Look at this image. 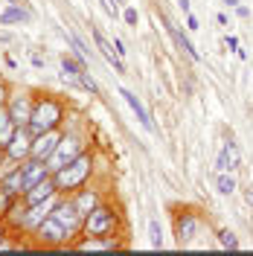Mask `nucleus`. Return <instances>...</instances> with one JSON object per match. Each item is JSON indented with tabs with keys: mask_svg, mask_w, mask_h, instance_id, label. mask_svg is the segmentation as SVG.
Listing matches in <instances>:
<instances>
[{
	"mask_svg": "<svg viewBox=\"0 0 253 256\" xmlns=\"http://www.w3.org/2000/svg\"><path fill=\"white\" fill-rule=\"evenodd\" d=\"M114 50H116V52H120L122 58L128 56V50H126V44H122V38H114Z\"/></svg>",
	"mask_w": 253,
	"mask_h": 256,
	"instance_id": "473e14b6",
	"label": "nucleus"
},
{
	"mask_svg": "<svg viewBox=\"0 0 253 256\" xmlns=\"http://www.w3.org/2000/svg\"><path fill=\"white\" fill-rule=\"evenodd\" d=\"M70 248H76V250H120L122 244L114 233H108V236H84V239L73 242Z\"/></svg>",
	"mask_w": 253,
	"mask_h": 256,
	"instance_id": "ddd939ff",
	"label": "nucleus"
},
{
	"mask_svg": "<svg viewBox=\"0 0 253 256\" xmlns=\"http://www.w3.org/2000/svg\"><path fill=\"white\" fill-rule=\"evenodd\" d=\"M3 166H6V152H3V146H0V175H3Z\"/></svg>",
	"mask_w": 253,
	"mask_h": 256,
	"instance_id": "58836bf2",
	"label": "nucleus"
},
{
	"mask_svg": "<svg viewBox=\"0 0 253 256\" xmlns=\"http://www.w3.org/2000/svg\"><path fill=\"white\" fill-rule=\"evenodd\" d=\"M122 18H126V24H128V26H137V20H140V15H137V9H134V6H126Z\"/></svg>",
	"mask_w": 253,
	"mask_h": 256,
	"instance_id": "c756f323",
	"label": "nucleus"
},
{
	"mask_svg": "<svg viewBox=\"0 0 253 256\" xmlns=\"http://www.w3.org/2000/svg\"><path fill=\"white\" fill-rule=\"evenodd\" d=\"M186 30H190V32H198V30H201V24H198V18L192 15V12L186 15Z\"/></svg>",
	"mask_w": 253,
	"mask_h": 256,
	"instance_id": "7c9ffc66",
	"label": "nucleus"
},
{
	"mask_svg": "<svg viewBox=\"0 0 253 256\" xmlns=\"http://www.w3.org/2000/svg\"><path fill=\"white\" fill-rule=\"evenodd\" d=\"M224 6H238V0H222Z\"/></svg>",
	"mask_w": 253,
	"mask_h": 256,
	"instance_id": "a19ab883",
	"label": "nucleus"
},
{
	"mask_svg": "<svg viewBox=\"0 0 253 256\" xmlns=\"http://www.w3.org/2000/svg\"><path fill=\"white\" fill-rule=\"evenodd\" d=\"M67 44H70V50H73V58H79L82 64H88V58L94 56V50H84V44L79 41L76 32H67Z\"/></svg>",
	"mask_w": 253,
	"mask_h": 256,
	"instance_id": "5701e85b",
	"label": "nucleus"
},
{
	"mask_svg": "<svg viewBox=\"0 0 253 256\" xmlns=\"http://www.w3.org/2000/svg\"><path fill=\"white\" fill-rule=\"evenodd\" d=\"M120 230V210L99 201L88 216H84V227H82V236H108Z\"/></svg>",
	"mask_w": 253,
	"mask_h": 256,
	"instance_id": "7ed1b4c3",
	"label": "nucleus"
},
{
	"mask_svg": "<svg viewBox=\"0 0 253 256\" xmlns=\"http://www.w3.org/2000/svg\"><path fill=\"white\" fill-rule=\"evenodd\" d=\"M32 105H35V96L32 94H9V102H6V108L12 114V120H15L18 128H26L30 126V116H32Z\"/></svg>",
	"mask_w": 253,
	"mask_h": 256,
	"instance_id": "1a4fd4ad",
	"label": "nucleus"
},
{
	"mask_svg": "<svg viewBox=\"0 0 253 256\" xmlns=\"http://www.w3.org/2000/svg\"><path fill=\"white\" fill-rule=\"evenodd\" d=\"M30 20V12L18 3H9L6 12H0V26H12V24H26Z\"/></svg>",
	"mask_w": 253,
	"mask_h": 256,
	"instance_id": "aec40b11",
	"label": "nucleus"
},
{
	"mask_svg": "<svg viewBox=\"0 0 253 256\" xmlns=\"http://www.w3.org/2000/svg\"><path fill=\"white\" fill-rule=\"evenodd\" d=\"M15 195H12V192H6L3 190V186H0V218H6V216H9V210L15 207Z\"/></svg>",
	"mask_w": 253,
	"mask_h": 256,
	"instance_id": "a878e982",
	"label": "nucleus"
},
{
	"mask_svg": "<svg viewBox=\"0 0 253 256\" xmlns=\"http://www.w3.org/2000/svg\"><path fill=\"white\" fill-rule=\"evenodd\" d=\"M84 152H88V140L82 137L79 131H64L58 146H56V152H52V158L47 160L50 172H58L62 166H67L70 160H76L79 154H84Z\"/></svg>",
	"mask_w": 253,
	"mask_h": 256,
	"instance_id": "20e7f679",
	"label": "nucleus"
},
{
	"mask_svg": "<svg viewBox=\"0 0 253 256\" xmlns=\"http://www.w3.org/2000/svg\"><path fill=\"white\" fill-rule=\"evenodd\" d=\"M82 70H88V64H82L79 58H73V56H62V79L73 82V84H79V76Z\"/></svg>",
	"mask_w": 253,
	"mask_h": 256,
	"instance_id": "a211bd4d",
	"label": "nucleus"
},
{
	"mask_svg": "<svg viewBox=\"0 0 253 256\" xmlns=\"http://www.w3.org/2000/svg\"><path fill=\"white\" fill-rule=\"evenodd\" d=\"M163 26H166V32L172 35L174 47L180 50V52H184L186 58H192V62H201V52L195 50V44H192V41H190V35H186V32L180 30V26H174V24H172V20H169V18H163Z\"/></svg>",
	"mask_w": 253,
	"mask_h": 256,
	"instance_id": "f8f14e48",
	"label": "nucleus"
},
{
	"mask_svg": "<svg viewBox=\"0 0 253 256\" xmlns=\"http://www.w3.org/2000/svg\"><path fill=\"white\" fill-rule=\"evenodd\" d=\"M216 190H218V195H233L238 190L236 172H218L216 175Z\"/></svg>",
	"mask_w": 253,
	"mask_h": 256,
	"instance_id": "412c9836",
	"label": "nucleus"
},
{
	"mask_svg": "<svg viewBox=\"0 0 253 256\" xmlns=\"http://www.w3.org/2000/svg\"><path fill=\"white\" fill-rule=\"evenodd\" d=\"M114 3H120V6H122V3H126V0H114Z\"/></svg>",
	"mask_w": 253,
	"mask_h": 256,
	"instance_id": "79ce46f5",
	"label": "nucleus"
},
{
	"mask_svg": "<svg viewBox=\"0 0 253 256\" xmlns=\"http://www.w3.org/2000/svg\"><path fill=\"white\" fill-rule=\"evenodd\" d=\"M70 198H73V204L79 207V212H82V216H88V212H90V210H94L96 204H99V201H102V195H99V190H94V186H88V184H84V186H79L76 192H70Z\"/></svg>",
	"mask_w": 253,
	"mask_h": 256,
	"instance_id": "2eb2a0df",
	"label": "nucleus"
},
{
	"mask_svg": "<svg viewBox=\"0 0 253 256\" xmlns=\"http://www.w3.org/2000/svg\"><path fill=\"white\" fill-rule=\"evenodd\" d=\"M227 47L233 50V52H238V38L236 35H227Z\"/></svg>",
	"mask_w": 253,
	"mask_h": 256,
	"instance_id": "72a5a7b5",
	"label": "nucleus"
},
{
	"mask_svg": "<svg viewBox=\"0 0 253 256\" xmlns=\"http://www.w3.org/2000/svg\"><path fill=\"white\" fill-rule=\"evenodd\" d=\"M90 175H94V154L84 152L76 160H70L67 166H62L58 172H52V184H56V190L62 192V195H70L79 186H84L90 180Z\"/></svg>",
	"mask_w": 253,
	"mask_h": 256,
	"instance_id": "f03ea898",
	"label": "nucleus"
},
{
	"mask_svg": "<svg viewBox=\"0 0 253 256\" xmlns=\"http://www.w3.org/2000/svg\"><path fill=\"white\" fill-rule=\"evenodd\" d=\"M15 131H18V126H15V120H12V114H9V108L0 105V146H3V148L9 146V140H12Z\"/></svg>",
	"mask_w": 253,
	"mask_h": 256,
	"instance_id": "6ab92c4d",
	"label": "nucleus"
},
{
	"mask_svg": "<svg viewBox=\"0 0 253 256\" xmlns=\"http://www.w3.org/2000/svg\"><path fill=\"white\" fill-rule=\"evenodd\" d=\"M3 152H6V160L9 163H24L32 154V131L30 128H18Z\"/></svg>",
	"mask_w": 253,
	"mask_h": 256,
	"instance_id": "6e6552de",
	"label": "nucleus"
},
{
	"mask_svg": "<svg viewBox=\"0 0 253 256\" xmlns=\"http://www.w3.org/2000/svg\"><path fill=\"white\" fill-rule=\"evenodd\" d=\"M79 84L88 90L90 96H99V84H96V79L88 73V70H82V76H79Z\"/></svg>",
	"mask_w": 253,
	"mask_h": 256,
	"instance_id": "bb28decb",
	"label": "nucleus"
},
{
	"mask_svg": "<svg viewBox=\"0 0 253 256\" xmlns=\"http://www.w3.org/2000/svg\"><path fill=\"white\" fill-rule=\"evenodd\" d=\"M3 3H15V0H3Z\"/></svg>",
	"mask_w": 253,
	"mask_h": 256,
	"instance_id": "37998d69",
	"label": "nucleus"
},
{
	"mask_svg": "<svg viewBox=\"0 0 253 256\" xmlns=\"http://www.w3.org/2000/svg\"><path fill=\"white\" fill-rule=\"evenodd\" d=\"M222 152L227 154L230 166H233V172H238V166H242V152H238V146H236V140H233V134H227V137H224Z\"/></svg>",
	"mask_w": 253,
	"mask_h": 256,
	"instance_id": "4be33fe9",
	"label": "nucleus"
},
{
	"mask_svg": "<svg viewBox=\"0 0 253 256\" xmlns=\"http://www.w3.org/2000/svg\"><path fill=\"white\" fill-rule=\"evenodd\" d=\"M56 184H52V175L44 178V180H38L35 186H30V190L24 192V204H38V201H44V198H50V195H56Z\"/></svg>",
	"mask_w": 253,
	"mask_h": 256,
	"instance_id": "f3484780",
	"label": "nucleus"
},
{
	"mask_svg": "<svg viewBox=\"0 0 253 256\" xmlns=\"http://www.w3.org/2000/svg\"><path fill=\"white\" fill-rule=\"evenodd\" d=\"M9 94H12V90H9V84H6V82H0V105H6V102H9Z\"/></svg>",
	"mask_w": 253,
	"mask_h": 256,
	"instance_id": "2f4dec72",
	"label": "nucleus"
},
{
	"mask_svg": "<svg viewBox=\"0 0 253 256\" xmlns=\"http://www.w3.org/2000/svg\"><path fill=\"white\" fill-rule=\"evenodd\" d=\"M120 96H122V99L128 102V108H131V111L137 114V120H140V126L146 128V131H152V134H154V122H152V116H148V111L142 108L140 96H137V94H131L128 88H120Z\"/></svg>",
	"mask_w": 253,
	"mask_h": 256,
	"instance_id": "dca6fc26",
	"label": "nucleus"
},
{
	"mask_svg": "<svg viewBox=\"0 0 253 256\" xmlns=\"http://www.w3.org/2000/svg\"><path fill=\"white\" fill-rule=\"evenodd\" d=\"M32 236H35L38 244H44V248H70L73 244V236L67 233V227L58 218H52V216H47L44 222L38 224L32 230Z\"/></svg>",
	"mask_w": 253,
	"mask_h": 256,
	"instance_id": "39448f33",
	"label": "nucleus"
},
{
	"mask_svg": "<svg viewBox=\"0 0 253 256\" xmlns=\"http://www.w3.org/2000/svg\"><path fill=\"white\" fill-rule=\"evenodd\" d=\"M3 236H6V224H3V218H0V244L6 242V239H3Z\"/></svg>",
	"mask_w": 253,
	"mask_h": 256,
	"instance_id": "ea45409f",
	"label": "nucleus"
},
{
	"mask_svg": "<svg viewBox=\"0 0 253 256\" xmlns=\"http://www.w3.org/2000/svg\"><path fill=\"white\" fill-rule=\"evenodd\" d=\"M216 239H218V244H222L224 250H238V239L230 227H218L216 230Z\"/></svg>",
	"mask_w": 253,
	"mask_h": 256,
	"instance_id": "b1692460",
	"label": "nucleus"
},
{
	"mask_svg": "<svg viewBox=\"0 0 253 256\" xmlns=\"http://www.w3.org/2000/svg\"><path fill=\"white\" fill-rule=\"evenodd\" d=\"M201 233V216L195 210H178L174 212V239L178 244H190Z\"/></svg>",
	"mask_w": 253,
	"mask_h": 256,
	"instance_id": "0eeeda50",
	"label": "nucleus"
},
{
	"mask_svg": "<svg viewBox=\"0 0 253 256\" xmlns=\"http://www.w3.org/2000/svg\"><path fill=\"white\" fill-rule=\"evenodd\" d=\"M52 218H58V222L67 227V233L73 236V242H76V236H82V227H84V216L79 212V207L73 204V198L70 195H62L58 198V204L52 207V212H50Z\"/></svg>",
	"mask_w": 253,
	"mask_h": 256,
	"instance_id": "423d86ee",
	"label": "nucleus"
},
{
	"mask_svg": "<svg viewBox=\"0 0 253 256\" xmlns=\"http://www.w3.org/2000/svg\"><path fill=\"white\" fill-rule=\"evenodd\" d=\"M236 12H238V18H248V15H250V9H248V6H236Z\"/></svg>",
	"mask_w": 253,
	"mask_h": 256,
	"instance_id": "4c0bfd02",
	"label": "nucleus"
},
{
	"mask_svg": "<svg viewBox=\"0 0 253 256\" xmlns=\"http://www.w3.org/2000/svg\"><path fill=\"white\" fill-rule=\"evenodd\" d=\"M216 172H233V166H230L224 152H218V158H216Z\"/></svg>",
	"mask_w": 253,
	"mask_h": 256,
	"instance_id": "cd10ccee",
	"label": "nucleus"
},
{
	"mask_svg": "<svg viewBox=\"0 0 253 256\" xmlns=\"http://www.w3.org/2000/svg\"><path fill=\"white\" fill-rule=\"evenodd\" d=\"M0 186H3L6 192H12L15 198H24L26 184H24V169H20V163L12 166V169H3V175H0Z\"/></svg>",
	"mask_w": 253,
	"mask_h": 256,
	"instance_id": "4468645a",
	"label": "nucleus"
},
{
	"mask_svg": "<svg viewBox=\"0 0 253 256\" xmlns=\"http://www.w3.org/2000/svg\"><path fill=\"white\" fill-rule=\"evenodd\" d=\"M94 44H96V50H99V56H102V58L114 67V73H126V58L114 50V44L99 30H96V26H94Z\"/></svg>",
	"mask_w": 253,
	"mask_h": 256,
	"instance_id": "9b49d317",
	"label": "nucleus"
},
{
	"mask_svg": "<svg viewBox=\"0 0 253 256\" xmlns=\"http://www.w3.org/2000/svg\"><path fill=\"white\" fill-rule=\"evenodd\" d=\"M67 120V108H64L62 99H56L52 94H41L35 96V105H32V116H30V131L32 134H41V131H52V128H64Z\"/></svg>",
	"mask_w": 253,
	"mask_h": 256,
	"instance_id": "f257e3e1",
	"label": "nucleus"
},
{
	"mask_svg": "<svg viewBox=\"0 0 253 256\" xmlns=\"http://www.w3.org/2000/svg\"><path fill=\"white\" fill-rule=\"evenodd\" d=\"M99 3H102V9H105V15L108 18L120 15V3H114V0H99Z\"/></svg>",
	"mask_w": 253,
	"mask_h": 256,
	"instance_id": "c85d7f7f",
	"label": "nucleus"
},
{
	"mask_svg": "<svg viewBox=\"0 0 253 256\" xmlns=\"http://www.w3.org/2000/svg\"><path fill=\"white\" fill-rule=\"evenodd\" d=\"M64 128H52V131H41V134H32V154L30 158H38V160H50L56 146L62 140Z\"/></svg>",
	"mask_w": 253,
	"mask_h": 256,
	"instance_id": "9d476101",
	"label": "nucleus"
},
{
	"mask_svg": "<svg viewBox=\"0 0 253 256\" xmlns=\"http://www.w3.org/2000/svg\"><path fill=\"white\" fill-rule=\"evenodd\" d=\"M244 201H248V207H253V184L244 186Z\"/></svg>",
	"mask_w": 253,
	"mask_h": 256,
	"instance_id": "f704fd0d",
	"label": "nucleus"
},
{
	"mask_svg": "<svg viewBox=\"0 0 253 256\" xmlns=\"http://www.w3.org/2000/svg\"><path fill=\"white\" fill-rule=\"evenodd\" d=\"M32 67H44V58H41V56H38V52H35V56H32Z\"/></svg>",
	"mask_w": 253,
	"mask_h": 256,
	"instance_id": "e433bc0d",
	"label": "nucleus"
},
{
	"mask_svg": "<svg viewBox=\"0 0 253 256\" xmlns=\"http://www.w3.org/2000/svg\"><path fill=\"white\" fill-rule=\"evenodd\" d=\"M178 6H180V12H184V15H190V12H192L190 0H178Z\"/></svg>",
	"mask_w": 253,
	"mask_h": 256,
	"instance_id": "c9c22d12",
	"label": "nucleus"
},
{
	"mask_svg": "<svg viewBox=\"0 0 253 256\" xmlns=\"http://www.w3.org/2000/svg\"><path fill=\"white\" fill-rule=\"evenodd\" d=\"M148 242H152V248H154V250L163 248V227H160L158 218H152V222H148Z\"/></svg>",
	"mask_w": 253,
	"mask_h": 256,
	"instance_id": "393cba45",
	"label": "nucleus"
}]
</instances>
